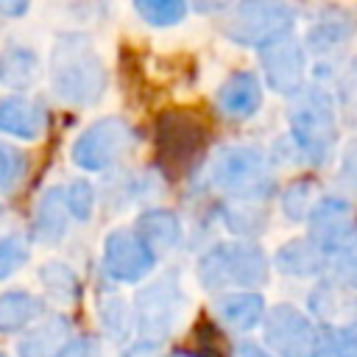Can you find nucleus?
Listing matches in <instances>:
<instances>
[{
    "mask_svg": "<svg viewBox=\"0 0 357 357\" xmlns=\"http://www.w3.org/2000/svg\"><path fill=\"white\" fill-rule=\"evenodd\" d=\"M50 89L70 106H92L103 98L109 75L92 39L81 31L59 33L50 47Z\"/></svg>",
    "mask_w": 357,
    "mask_h": 357,
    "instance_id": "f257e3e1",
    "label": "nucleus"
},
{
    "mask_svg": "<svg viewBox=\"0 0 357 357\" xmlns=\"http://www.w3.org/2000/svg\"><path fill=\"white\" fill-rule=\"evenodd\" d=\"M198 282L209 293H223L231 287L257 293V287L268 282V257L251 240L218 243L201 254Z\"/></svg>",
    "mask_w": 357,
    "mask_h": 357,
    "instance_id": "f03ea898",
    "label": "nucleus"
},
{
    "mask_svg": "<svg viewBox=\"0 0 357 357\" xmlns=\"http://www.w3.org/2000/svg\"><path fill=\"white\" fill-rule=\"evenodd\" d=\"M187 307V296L181 290V276L176 271H167L156 276L151 284L137 290L134 296V329L137 343L162 349L170 335L176 332L181 315Z\"/></svg>",
    "mask_w": 357,
    "mask_h": 357,
    "instance_id": "7ed1b4c3",
    "label": "nucleus"
},
{
    "mask_svg": "<svg viewBox=\"0 0 357 357\" xmlns=\"http://www.w3.org/2000/svg\"><path fill=\"white\" fill-rule=\"evenodd\" d=\"M287 123L296 151L310 165H324L332 156L337 139V120H335V103L324 89L310 86L293 95Z\"/></svg>",
    "mask_w": 357,
    "mask_h": 357,
    "instance_id": "20e7f679",
    "label": "nucleus"
},
{
    "mask_svg": "<svg viewBox=\"0 0 357 357\" xmlns=\"http://www.w3.org/2000/svg\"><path fill=\"white\" fill-rule=\"evenodd\" d=\"M209 184L231 198H265L273 190L268 159L251 145H226L209 165Z\"/></svg>",
    "mask_w": 357,
    "mask_h": 357,
    "instance_id": "39448f33",
    "label": "nucleus"
},
{
    "mask_svg": "<svg viewBox=\"0 0 357 357\" xmlns=\"http://www.w3.org/2000/svg\"><path fill=\"white\" fill-rule=\"evenodd\" d=\"M293 22H296V14H293L290 6L257 0V3H237V6H231L229 17L220 25V31L234 45L265 50L268 45L290 36Z\"/></svg>",
    "mask_w": 357,
    "mask_h": 357,
    "instance_id": "423d86ee",
    "label": "nucleus"
},
{
    "mask_svg": "<svg viewBox=\"0 0 357 357\" xmlns=\"http://www.w3.org/2000/svg\"><path fill=\"white\" fill-rule=\"evenodd\" d=\"M134 145V131L123 117H100L95 123H89L78 139L73 142V162L75 167L86 170V173H100L106 167H112L128 148Z\"/></svg>",
    "mask_w": 357,
    "mask_h": 357,
    "instance_id": "0eeeda50",
    "label": "nucleus"
},
{
    "mask_svg": "<svg viewBox=\"0 0 357 357\" xmlns=\"http://www.w3.org/2000/svg\"><path fill=\"white\" fill-rule=\"evenodd\" d=\"M262 329H265V343L279 357H315L318 354L315 324L290 304H276L273 310H268Z\"/></svg>",
    "mask_w": 357,
    "mask_h": 357,
    "instance_id": "6e6552de",
    "label": "nucleus"
},
{
    "mask_svg": "<svg viewBox=\"0 0 357 357\" xmlns=\"http://www.w3.org/2000/svg\"><path fill=\"white\" fill-rule=\"evenodd\" d=\"M204 123L187 109H167L156 120V153L165 167H181L204 148Z\"/></svg>",
    "mask_w": 357,
    "mask_h": 357,
    "instance_id": "1a4fd4ad",
    "label": "nucleus"
},
{
    "mask_svg": "<svg viewBox=\"0 0 357 357\" xmlns=\"http://www.w3.org/2000/svg\"><path fill=\"white\" fill-rule=\"evenodd\" d=\"M357 234V223H354V209L349 201L343 198H321L312 209H310V234L307 240L329 259L335 254H343Z\"/></svg>",
    "mask_w": 357,
    "mask_h": 357,
    "instance_id": "9d476101",
    "label": "nucleus"
},
{
    "mask_svg": "<svg viewBox=\"0 0 357 357\" xmlns=\"http://www.w3.org/2000/svg\"><path fill=\"white\" fill-rule=\"evenodd\" d=\"M156 265V254L134 229H112L103 240V271L114 282L137 284Z\"/></svg>",
    "mask_w": 357,
    "mask_h": 357,
    "instance_id": "9b49d317",
    "label": "nucleus"
},
{
    "mask_svg": "<svg viewBox=\"0 0 357 357\" xmlns=\"http://www.w3.org/2000/svg\"><path fill=\"white\" fill-rule=\"evenodd\" d=\"M265 81L273 92L279 95H298L304 89V47L293 39L284 36L265 50H259Z\"/></svg>",
    "mask_w": 357,
    "mask_h": 357,
    "instance_id": "f8f14e48",
    "label": "nucleus"
},
{
    "mask_svg": "<svg viewBox=\"0 0 357 357\" xmlns=\"http://www.w3.org/2000/svg\"><path fill=\"white\" fill-rule=\"evenodd\" d=\"M215 103L220 114L231 120H248L262 106V84L251 70H237L218 86Z\"/></svg>",
    "mask_w": 357,
    "mask_h": 357,
    "instance_id": "ddd939ff",
    "label": "nucleus"
},
{
    "mask_svg": "<svg viewBox=\"0 0 357 357\" xmlns=\"http://www.w3.org/2000/svg\"><path fill=\"white\" fill-rule=\"evenodd\" d=\"M73 321L61 312L42 318L33 329L25 332V337L17 343L20 357H61L64 349L73 343Z\"/></svg>",
    "mask_w": 357,
    "mask_h": 357,
    "instance_id": "4468645a",
    "label": "nucleus"
},
{
    "mask_svg": "<svg viewBox=\"0 0 357 357\" xmlns=\"http://www.w3.org/2000/svg\"><path fill=\"white\" fill-rule=\"evenodd\" d=\"M47 114L45 109L25 95L0 98V134H11L17 139H36L45 134Z\"/></svg>",
    "mask_w": 357,
    "mask_h": 357,
    "instance_id": "2eb2a0df",
    "label": "nucleus"
},
{
    "mask_svg": "<svg viewBox=\"0 0 357 357\" xmlns=\"http://www.w3.org/2000/svg\"><path fill=\"white\" fill-rule=\"evenodd\" d=\"M67 220H70V212L64 201V187H47L33 206L31 234L42 245H56L67 234V226H70Z\"/></svg>",
    "mask_w": 357,
    "mask_h": 357,
    "instance_id": "dca6fc26",
    "label": "nucleus"
},
{
    "mask_svg": "<svg viewBox=\"0 0 357 357\" xmlns=\"http://www.w3.org/2000/svg\"><path fill=\"white\" fill-rule=\"evenodd\" d=\"M42 75V59L33 47L8 42L0 50V84L14 92L31 89Z\"/></svg>",
    "mask_w": 357,
    "mask_h": 357,
    "instance_id": "f3484780",
    "label": "nucleus"
},
{
    "mask_svg": "<svg viewBox=\"0 0 357 357\" xmlns=\"http://www.w3.org/2000/svg\"><path fill=\"white\" fill-rule=\"evenodd\" d=\"M134 231L145 240V245L159 257L162 251H170L181 243V220L170 209H145L137 218Z\"/></svg>",
    "mask_w": 357,
    "mask_h": 357,
    "instance_id": "a211bd4d",
    "label": "nucleus"
},
{
    "mask_svg": "<svg viewBox=\"0 0 357 357\" xmlns=\"http://www.w3.org/2000/svg\"><path fill=\"white\" fill-rule=\"evenodd\" d=\"M218 318L237 332H248L254 329L259 321H265V298L259 293L251 290H240V293H223L215 304Z\"/></svg>",
    "mask_w": 357,
    "mask_h": 357,
    "instance_id": "6ab92c4d",
    "label": "nucleus"
},
{
    "mask_svg": "<svg viewBox=\"0 0 357 357\" xmlns=\"http://www.w3.org/2000/svg\"><path fill=\"white\" fill-rule=\"evenodd\" d=\"M45 318V298L31 290L0 293V335H14L28 329L33 321Z\"/></svg>",
    "mask_w": 357,
    "mask_h": 357,
    "instance_id": "aec40b11",
    "label": "nucleus"
},
{
    "mask_svg": "<svg viewBox=\"0 0 357 357\" xmlns=\"http://www.w3.org/2000/svg\"><path fill=\"white\" fill-rule=\"evenodd\" d=\"M220 218L231 234L254 237L268 223V206L265 198H229L220 206Z\"/></svg>",
    "mask_w": 357,
    "mask_h": 357,
    "instance_id": "412c9836",
    "label": "nucleus"
},
{
    "mask_svg": "<svg viewBox=\"0 0 357 357\" xmlns=\"http://www.w3.org/2000/svg\"><path fill=\"white\" fill-rule=\"evenodd\" d=\"M354 31V22H351V14L343 11V8H326L307 31V45L310 50L321 53V50H329V47H337L340 42H346Z\"/></svg>",
    "mask_w": 357,
    "mask_h": 357,
    "instance_id": "4be33fe9",
    "label": "nucleus"
},
{
    "mask_svg": "<svg viewBox=\"0 0 357 357\" xmlns=\"http://www.w3.org/2000/svg\"><path fill=\"white\" fill-rule=\"evenodd\" d=\"M326 265V257L304 237V240H290L276 251V268L287 276H315Z\"/></svg>",
    "mask_w": 357,
    "mask_h": 357,
    "instance_id": "5701e85b",
    "label": "nucleus"
},
{
    "mask_svg": "<svg viewBox=\"0 0 357 357\" xmlns=\"http://www.w3.org/2000/svg\"><path fill=\"white\" fill-rule=\"evenodd\" d=\"M39 282L45 284L47 296L61 301V304H73L78 301L81 296V282H78V273L67 265V262H45L39 268Z\"/></svg>",
    "mask_w": 357,
    "mask_h": 357,
    "instance_id": "b1692460",
    "label": "nucleus"
},
{
    "mask_svg": "<svg viewBox=\"0 0 357 357\" xmlns=\"http://www.w3.org/2000/svg\"><path fill=\"white\" fill-rule=\"evenodd\" d=\"M98 318H100L103 332L117 343H123L134 332V310L120 296H100L98 298Z\"/></svg>",
    "mask_w": 357,
    "mask_h": 357,
    "instance_id": "393cba45",
    "label": "nucleus"
},
{
    "mask_svg": "<svg viewBox=\"0 0 357 357\" xmlns=\"http://www.w3.org/2000/svg\"><path fill=\"white\" fill-rule=\"evenodd\" d=\"M134 11L156 28H170L187 17V3L184 0H137Z\"/></svg>",
    "mask_w": 357,
    "mask_h": 357,
    "instance_id": "a878e982",
    "label": "nucleus"
},
{
    "mask_svg": "<svg viewBox=\"0 0 357 357\" xmlns=\"http://www.w3.org/2000/svg\"><path fill=\"white\" fill-rule=\"evenodd\" d=\"M315 357H357V326L318 329V354Z\"/></svg>",
    "mask_w": 357,
    "mask_h": 357,
    "instance_id": "bb28decb",
    "label": "nucleus"
},
{
    "mask_svg": "<svg viewBox=\"0 0 357 357\" xmlns=\"http://www.w3.org/2000/svg\"><path fill=\"white\" fill-rule=\"evenodd\" d=\"M28 173V156L0 139V192H14Z\"/></svg>",
    "mask_w": 357,
    "mask_h": 357,
    "instance_id": "cd10ccee",
    "label": "nucleus"
},
{
    "mask_svg": "<svg viewBox=\"0 0 357 357\" xmlns=\"http://www.w3.org/2000/svg\"><path fill=\"white\" fill-rule=\"evenodd\" d=\"M64 201H67V212L75 220H89L95 212V187L89 178H73L64 187Z\"/></svg>",
    "mask_w": 357,
    "mask_h": 357,
    "instance_id": "c85d7f7f",
    "label": "nucleus"
},
{
    "mask_svg": "<svg viewBox=\"0 0 357 357\" xmlns=\"http://www.w3.org/2000/svg\"><path fill=\"white\" fill-rule=\"evenodd\" d=\"M31 257L28 243L20 234H6L0 237V282L8 279L11 273H17Z\"/></svg>",
    "mask_w": 357,
    "mask_h": 357,
    "instance_id": "c756f323",
    "label": "nucleus"
},
{
    "mask_svg": "<svg viewBox=\"0 0 357 357\" xmlns=\"http://www.w3.org/2000/svg\"><path fill=\"white\" fill-rule=\"evenodd\" d=\"M310 198H312V184L310 181H293L282 192V212L290 220H301L310 212Z\"/></svg>",
    "mask_w": 357,
    "mask_h": 357,
    "instance_id": "7c9ffc66",
    "label": "nucleus"
},
{
    "mask_svg": "<svg viewBox=\"0 0 357 357\" xmlns=\"http://www.w3.org/2000/svg\"><path fill=\"white\" fill-rule=\"evenodd\" d=\"M61 357H103V351H100V343L95 340V337H73V343L64 349V354Z\"/></svg>",
    "mask_w": 357,
    "mask_h": 357,
    "instance_id": "2f4dec72",
    "label": "nucleus"
},
{
    "mask_svg": "<svg viewBox=\"0 0 357 357\" xmlns=\"http://www.w3.org/2000/svg\"><path fill=\"white\" fill-rule=\"evenodd\" d=\"M343 176H346V181L357 190V142H351V145L346 148V156H343Z\"/></svg>",
    "mask_w": 357,
    "mask_h": 357,
    "instance_id": "473e14b6",
    "label": "nucleus"
},
{
    "mask_svg": "<svg viewBox=\"0 0 357 357\" xmlns=\"http://www.w3.org/2000/svg\"><path fill=\"white\" fill-rule=\"evenodd\" d=\"M231 357H271L262 346H257V343H251V340H240L237 346H234V351H231Z\"/></svg>",
    "mask_w": 357,
    "mask_h": 357,
    "instance_id": "72a5a7b5",
    "label": "nucleus"
},
{
    "mask_svg": "<svg viewBox=\"0 0 357 357\" xmlns=\"http://www.w3.org/2000/svg\"><path fill=\"white\" fill-rule=\"evenodd\" d=\"M28 11L25 0H0V17H22Z\"/></svg>",
    "mask_w": 357,
    "mask_h": 357,
    "instance_id": "f704fd0d",
    "label": "nucleus"
},
{
    "mask_svg": "<svg viewBox=\"0 0 357 357\" xmlns=\"http://www.w3.org/2000/svg\"><path fill=\"white\" fill-rule=\"evenodd\" d=\"M349 279L357 287V257H351V262H349Z\"/></svg>",
    "mask_w": 357,
    "mask_h": 357,
    "instance_id": "c9c22d12",
    "label": "nucleus"
},
{
    "mask_svg": "<svg viewBox=\"0 0 357 357\" xmlns=\"http://www.w3.org/2000/svg\"><path fill=\"white\" fill-rule=\"evenodd\" d=\"M0 357H8V354H3V351H0Z\"/></svg>",
    "mask_w": 357,
    "mask_h": 357,
    "instance_id": "e433bc0d",
    "label": "nucleus"
},
{
    "mask_svg": "<svg viewBox=\"0 0 357 357\" xmlns=\"http://www.w3.org/2000/svg\"><path fill=\"white\" fill-rule=\"evenodd\" d=\"M0 212H3V206H0Z\"/></svg>",
    "mask_w": 357,
    "mask_h": 357,
    "instance_id": "4c0bfd02",
    "label": "nucleus"
},
{
    "mask_svg": "<svg viewBox=\"0 0 357 357\" xmlns=\"http://www.w3.org/2000/svg\"><path fill=\"white\" fill-rule=\"evenodd\" d=\"M0 20H3V17H0Z\"/></svg>",
    "mask_w": 357,
    "mask_h": 357,
    "instance_id": "58836bf2",
    "label": "nucleus"
}]
</instances>
